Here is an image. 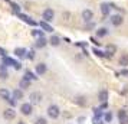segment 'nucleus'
<instances>
[{
  "mask_svg": "<svg viewBox=\"0 0 128 124\" xmlns=\"http://www.w3.org/2000/svg\"><path fill=\"white\" fill-rule=\"evenodd\" d=\"M59 114H60V110H59L58 105H50L48 108V115L50 118H58Z\"/></svg>",
  "mask_w": 128,
  "mask_h": 124,
  "instance_id": "obj_1",
  "label": "nucleus"
},
{
  "mask_svg": "<svg viewBox=\"0 0 128 124\" xmlns=\"http://www.w3.org/2000/svg\"><path fill=\"white\" fill-rule=\"evenodd\" d=\"M3 65H6V66H14L16 69H20L22 68V65L19 64V62H16L14 59H12V58H7V56H4V59H3Z\"/></svg>",
  "mask_w": 128,
  "mask_h": 124,
  "instance_id": "obj_2",
  "label": "nucleus"
},
{
  "mask_svg": "<svg viewBox=\"0 0 128 124\" xmlns=\"http://www.w3.org/2000/svg\"><path fill=\"white\" fill-rule=\"evenodd\" d=\"M82 19H84V20H85V22H91V20H92L94 19V12L92 10H84V12H82Z\"/></svg>",
  "mask_w": 128,
  "mask_h": 124,
  "instance_id": "obj_3",
  "label": "nucleus"
},
{
  "mask_svg": "<svg viewBox=\"0 0 128 124\" xmlns=\"http://www.w3.org/2000/svg\"><path fill=\"white\" fill-rule=\"evenodd\" d=\"M20 111H22V114H24V115H29L30 112H32V104H29V102H24V104H22V107H20Z\"/></svg>",
  "mask_w": 128,
  "mask_h": 124,
  "instance_id": "obj_4",
  "label": "nucleus"
},
{
  "mask_svg": "<svg viewBox=\"0 0 128 124\" xmlns=\"http://www.w3.org/2000/svg\"><path fill=\"white\" fill-rule=\"evenodd\" d=\"M53 10L52 9H46L45 12H43V19H45V22H52L53 20Z\"/></svg>",
  "mask_w": 128,
  "mask_h": 124,
  "instance_id": "obj_5",
  "label": "nucleus"
},
{
  "mask_svg": "<svg viewBox=\"0 0 128 124\" xmlns=\"http://www.w3.org/2000/svg\"><path fill=\"white\" fill-rule=\"evenodd\" d=\"M118 118H120V123L121 124H128V114L124 110H121L118 112Z\"/></svg>",
  "mask_w": 128,
  "mask_h": 124,
  "instance_id": "obj_6",
  "label": "nucleus"
},
{
  "mask_svg": "<svg viewBox=\"0 0 128 124\" xmlns=\"http://www.w3.org/2000/svg\"><path fill=\"white\" fill-rule=\"evenodd\" d=\"M40 100H42L40 92H32V94H30V102H32V104H38Z\"/></svg>",
  "mask_w": 128,
  "mask_h": 124,
  "instance_id": "obj_7",
  "label": "nucleus"
},
{
  "mask_svg": "<svg viewBox=\"0 0 128 124\" xmlns=\"http://www.w3.org/2000/svg\"><path fill=\"white\" fill-rule=\"evenodd\" d=\"M14 115H16V112H14V110H13V108H7L6 111L3 112V117L6 118V120H13V118H14Z\"/></svg>",
  "mask_w": 128,
  "mask_h": 124,
  "instance_id": "obj_8",
  "label": "nucleus"
},
{
  "mask_svg": "<svg viewBox=\"0 0 128 124\" xmlns=\"http://www.w3.org/2000/svg\"><path fill=\"white\" fill-rule=\"evenodd\" d=\"M111 22H112L114 26H120V25L122 23V16L121 15H114V16L111 18Z\"/></svg>",
  "mask_w": 128,
  "mask_h": 124,
  "instance_id": "obj_9",
  "label": "nucleus"
},
{
  "mask_svg": "<svg viewBox=\"0 0 128 124\" xmlns=\"http://www.w3.org/2000/svg\"><path fill=\"white\" fill-rule=\"evenodd\" d=\"M46 72V65L45 64H38L36 65V74L38 75H43Z\"/></svg>",
  "mask_w": 128,
  "mask_h": 124,
  "instance_id": "obj_10",
  "label": "nucleus"
},
{
  "mask_svg": "<svg viewBox=\"0 0 128 124\" xmlns=\"http://www.w3.org/2000/svg\"><path fill=\"white\" fill-rule=\"evenodd\" d=\"M14 53H16V56H19V58H24L26 56V49H23V48H16L14 49Z\"/></svg>",
  "mask_w": 128,
  "mask_h": 124,
  "instance_id": "obj_11",
  "label": "nucleus"
},
{
  "mask_svg": "<svg viewBox=\"0 0 128 124\" xmlns=\"http://www.w3.org/2000/svg\"><path fill=\"white\" fill-rule=\"evenodd\" d=\"M39 25H40V28L45 30V32H53V28H52L49 23H48V22H40Z\"/></svg>",
  "mask_w": 128,
  "mask_h": 124,
  "instance_id": "obj_12",
  "label": "nucleus"
},
{
  "mask_svg": "<svg viewBox=\"0 0 128 124\" xmlns=\"http://www.w3.org/2000/svg\"><path fill=\"white\" fill-rule=\"evenodd\" d=\"M98 98H99V101H101V102H105V101L108 100V92H106L105 89H102V91L99 92Z\"/></svg>",
  "mask_w": 128,
  "mask_h": 124,
  "instance_id": "obj_13",
  "label": "nucleus"
},
{
  "mask_svg": "<svg viewBox=\"0 0 128 124\" xmlns=\"http://www.w3.org/2000/svg\"><path fill=\"white\" fill-rule=\"evenodd\" d=\"M49 42H50V45H52V46H58V45H59V42H60V39H59V36L53 35L52 38L49 39Z\"/></svg>",
  "mask_w": 128,
  "mask_h": 124,
  "instance_id": "obj_14",
  "label": "nucleus"
},
{
  "mask_svg": "<svg viewBox=\"0 0 128 124\" xmlns=\"http://www.w3.org/2000/svg\"><path fill=\"white\" fill-rule=\"evenodd\" d=\"M116 52V48L114 46V45H108V46L105 48V53L106 55H112V53Z\"/></svg>",
  "mask_w": 128,
  "mask_h": 124,
  "instance_id": "obj_15",
  "label": "nucleus"
},
{
  "mask_svg": "<svg viewBox=\"0 0 128 124\" xmlns=\"http://www.w3.org/2000/svg\"><path fill=\"white\" fill-rule=\"evenodd\" d=\"M0 97H2L3 100H6V101L10 100V94H9L7 89H0Z\"/></svg>",
  "mask_w": 128,
  "mask_h": 124,
  "instance_id": "obj_16",
  "label": "nucleus"
},
{
  "mask_svg": "<svg viewBox=\"0 0 128 124\" xmlns=\"http://www.w3.org/2000/svg\"><path fill=\"white\" fill-rule=\"evenodd\" d=\"M120 65L121 66H127L128 65V53L122 55L121 58H120Z\"/></svg>",
  "mask_w": 128,
  "mask_h": 124,
  "instance_id": "obj_17",
  "label": "nucleus"
},
{
  "mask_svg": "<svg viewBox=\"0 0 128 124\" xmlns=\"http://www.w3.org/2000/svg\"><path fill=\"white\" fill-rule=\"evenodd\" d=\"M22 97H23L22 89H14V91H13V98H14V100H22Z\"/></svg>",
  "mask_w": 128,
  "mask_h": 124,
  "instance_id": "obj_18",
  "label": "nucleus"
},
{
  "mask_svg": "<svg viewBox=\"0 0 128 124\" xmlns=\"http://www.w3.org/2000/svg\"><path fill=\"white\" fill-rule=\"evenodd\" d=\"M110 10H111V7H110V5H101V12H102V15H110Z\"/></svg>",
  "mask_w": 128,
  "mask_h": 124,
  "instance_id": "obj_19",
  "label": "nucleus"
},
{
  "mask_svg": "<svg viewBox=\"0 0 128 124\" xmlns=\"http://www.w3.org/2000/svg\"><path fill=\"white\" fill-rule=\"evenodd\" d=\"M0 78H2V79H6V78H7L6 65H2V66H0Z\"/></svg>",
  "mask_w": 128,
  "mask_h": 124,
  "instance_id": "obj_20",
  "label": "nucleus"
},
{
  "mask_svg": "<svg viewBox=\"0 0 128 124\" xmlns=\"http://www.w3.org/2000/svg\"><path fill=\"white\" fill-rule=\"evenodd\" d=\"M45 45H46V39L45 38H39L36 41V48H43Z\"/></svg>",
  "mask_w": 128,
  "mask_h": 124,
  "instance_id": "obj_21",
  "label": "nucleus"
},
{
  "mask_svg": "<svg viewBox=\"0 0 128 124\" xmlns=\"http://www.w3.org/2000/svg\"><path fill=\"white\" fill-rule=\"evenodd\" d=\"M19 87H20V88H29V79L23 78V79L19 82Z\"/></svg>",
  "mask_w": 128,
  "mask_h": 124,
  "instance_id": "obj_22",
  "label": "nucleus"
},
{
  "mask_svg": "<svg viewBox=\"0 0 128 124\" xmlns=\"http://www.w3.org/2000/svg\"><path fill=\"white\" fill-rule=\"evenodd\" d=\"M102 114H98V115H95L92 118V124H102V118H101Z\"/></svg>",
  "mask_w": 128,
  "mask_h": 124,
  "instance_id": "obj_23",
  "label": "nucleus"
},
{
  "mask_svg": "<svg viewBox=\"0 0 128 124\" xmlns=\"http://www.w3.org/2000/svg\"><path fill=\"white\" fill-rule=\"evenodd\" d=\"M96 35L98 36H106L108 35V29H106V28H101V29H98Z\"/></svg>",
  "mask_w": 128,
  "mask_h": 124,
  "instance_id": "obj_24",
  "label": "nucleus"
},
{
  "mask_svg": "<svg viewBox=\"0 0 128 124\" xmlns=\"http://www.w3.org/2000/svg\"><path fill=\"white\" fill-rule=\"evenodd\" d=\"M32 35L35 36V38H43V33H42V30H32Z\"/></svg>",
  "mask_w": 128,
  "mask_h": 124,
  "instance_id": "obj_25",
  "label": "nucleus"
},
{
  "mask_svg": "<svg viewBox=\"0 0 128 124\" xmlns=\"http://www.w3.org/2000/svg\"><path fill=\"white\" fill-rule=\"evenodd\" d=\"M24 75H26V77H24L26 79H36V78H38V77H35L30 71H26V72H24Z\"/></svg>",
  "mask_w": 128,
  "mask_h": 124,
  "instance_id": "obj_26",
  "label": "nucleus"
},
{
  "mask_svg": "<svg viewBox=\"0 0 128 124\" xmlns=\"http://www.w3.org/2000/svg\"><path fill=\"white\" fill-rule=\"evenodd\" d=\"M12 10L14 13H20V6H19L18 3H12Z\"/></svg>",
  "mask_w": 128,
  "mask_h": 124,
  "instance_id": "obj_27",
  "label": "nucleus"
},
{
  "mask_svg": "<svg viewBox=\"0 0 128 124\" xmlns=\"http://www.w3.org/2000/svg\"><path fill=\"white\" fill-rule=\"evenodd\" d=\"M24 22H26V23H29V25H32V26H36V25H38L35 20H32L30 18H26V19H24Z\"/></svg>",
  "mask_w": 128,
  "mask_h": 124,
  "instance_id": "obj_28",
  "label": "nucleus"
},
{
  "mask_svg": "<svg viewBox=\"0 0 128 124\" xmlns=\"http://www.w3.org/2000/svg\"><path fill=\"white\" fill-rule=\"evenodd\" d=\"M76 102H78V104H79V105H85V104H86V101H85V98H84V97H79V98H78V101H76Z\"/></svg>",
  "mask_w": 128,
  "mask_h": 124,
  "instance_id": "obj_29",
  "label": "nucleus"
},
{
  "mask_svg": "<svg viewBox=\"0 0 128 124\" xmlns=\"http://www.w3.org/2000/svg\"><path fill=\"white\" fill-rule=\"evenodd\" d=\"M35 124H46V120L40 117V118H38V120L35 121Z\"/></svg>",
  "mask_w": 128,
  "mask_h": 124,
  "instance_id": "obj_30",
  "label": "nucleus"
},
{
  "mask_svg": "<svg viewBox=\"0 0 128 124\" xmlns=\"http://www.w3.org/2000/svg\"><path fill=\"white\" fill-rule=\"evenodd\" d=\"M94 53H95V55H98V56H105V55H106V53L101 52V51H98V49H94Z\"/></svg>",
  "mask_w": 128,
  "mask_h": 124,
  "instance_id": "obj_31",
  "label": "nucleus"
},
{
  "mask_svg": "<svg viewBox=\"0 0 128 124\" xmlns=\"http://www.w3.org/2000/svg\"><path fill=\"white\" fill-rule=\"evenodd\" d=\"M106 107H108V104H106V101H105V102H102V104H101L99 110H106Z\"/></svg>",
  "mask_w": 128,
  "mask_h": 124,
  "instance_id": "obj_32",
  "label": "nucleus"
},
{
  "mask_svg": "<svg viewBox=\"0 0 128 124\" xmlns=\"http://www.w3.org/2000/svg\"><path fill=\"white\" fill-rule=\"evenodd\" d=\"M121 75H124V77H128V69H122V71H121Z\"/></svg>",
  "mask_w": 128,
  "mask_h": 124,
  "instance_id": "obj_33",
  "label": "nucleus"
},
{
  "mask_svg": "<svg viewBox=\"0 0 128 124\" xmlns=\"http://www.w3.org/2000/svg\"><path fill=\"white\" fill-rule=\"evenodd\" d=\"M111 118H112V115H111L110 112H108V114L105 115V120H106V121H111Z\"/></svg>",
  "mask_w": 128,
  "mask_h": 124,
  "instance_id": "obj_34",
  "label": "nucleus"
},
{
  "mask_svg": "<svg viewBox=\"0 0 128 124\" xmlns=\"http://www.w3.org/2000/svg\"><path fill=\"white\" fill-rule=\"evenodd\" d=\"M0 55H2V56H6V51H4L3 48H0Z\"/></svg>",
  "mask_w": 128,
  "mask_h": 124,
  "instance_id": "obj_35",
  "label": "nucleus"
},
{
  "mask_svg": "<svg viewBox=\"0 0 128 124\" xmlns=\"http://www.w3.org/2000/svg\"><path fill=\"white\" fill-rule=\"evenodd\" d=\"M18 124H24V123H22V121H19V123Z\"/></svg>",
  "mask_w": 128,
  "mask_h": 124,
  "instance_id": "obj_36",
  "label": "nucleus"
}]
</instances>
